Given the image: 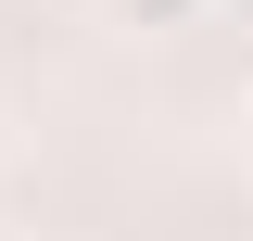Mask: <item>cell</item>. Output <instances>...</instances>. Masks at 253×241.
<instances>
[{"label": "cell", "instance_id": "cell-1", "mask_svg": "<svg viewBox=\"0 0 253 241\" xmlns=\"http://www.w3.org/2000/svg\"><path fill=\"white\" fill-rule=\"evenodd\" d=\"M101 13H114V26H139V38H165V26H190L203 0H101Z\"/></svg>", "mask_w": 253, "mask_h": 241}]
</instances>
